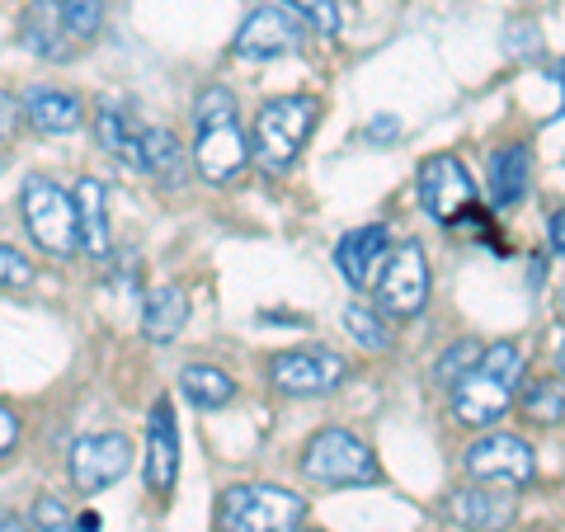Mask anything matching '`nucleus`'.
<instances>
[{
    "mask_svg": "<svg viewBox=\"0 0 565 532\" xmlns=\"http://www.w3.org/2000/svg\"><path fill=\"white\" fill-rule=\"evenodd\" d=\"M476 359H481V344H471V340H462L457 349H448L444 359H438V368H434V377H444V382H457L467 368H476Z\"/></svg>",
    "mask_w": 565,
    "mask_h": 532,
    "instance_id": "29",
    "label": "nucleus"
},
{
    "mask_svg": "<svg viewBox=\"0 0 565 532\" xmlns=\"http://www.w3.org/2000/svg\"><path fill=\"white\" fill-rule=\"evenodd\" d=\"M95 132H99V141H104V151H114L122 166L141 170V132L132 128V118H128V114L99 109V114H95Z\"/></svg>",
    "mask_w": 565,
    "mask_h": 532,
    "instance_id": "22",
    "label": "nucleus"
},
{
    "mask_svg": "<svg viewBox=\"0 0 565 532\" xmlns=\"http://www.w3.org/2000/svg\"><path fill=\"white\" fill-rule=\"evenodd\" d=\"M24 114H29L33 128L47 132V137H66V132H76L81 123H85L81 99L66 95V91H33L24 99Z\"/></svg>",
    "mask_w": 565,
    "mask_h": 532,
    "instance_id": "18",
    "label": "nucleus"
},
{
    "mask_svg": "<svg viewBox=\"0 0 565 532\" xmlns=\"http://www.w3.org/2000/svg\"><path fill=\"white\" fill-rule=\"evenodd\" d=\"M0 532H29V519H20L14 509H0Z\"/></svg>",
    "mask_w": 565,
    "mask_h": 532,
    "instance_id": "34",
    "label": "nucleus"
},
{
    "mask_svg": "<svg viewBox=\"0 0 565 532\" xmlns=\"http://www.w3.org/2000/svg\"><path fill=\"white\" fill-rule=\"evenodd\" d=\"M382 307L396 316V321H411V316L424 311V301H429V264H424V245L405 241L401 251L386 259V274H382Z\"/></svg>",
    "mask_w": 565,
    "mask_h": 532,
    "instance_id": "8",
    "label": "nucleus"
},
{
    "mask_svg": "<svg viewBox=\"0 0 565 532\" xmlns=\"http://www.w3.org/2000/svg\"><path fill=\"white\" fill-rule=\"evenodd\" d=\"M141 170L156 174V180L170 184V189H180V180H184L180 137L166 132V128H147V132H141Z\"/></svg>",
    "mask_w": 565,
    "mask_h": 532,
    "instance_id": "21",
    "label": "nucleus"
},
{
    "mask_svg": "<svg viewBox=\"0 0 565 532\" xmlns=\"http://www.w3.org/2000/svg\"><path fill=\"white\" fill-rule=\"evenodd\" d=\"M527 189H533V156H527L523 141L490 151V199L500 208H514L527 199Z\"/></svg>",
    "mask_w": 565,
    "mask_h": 532,
    "instance_id": "15",
    "label": "nucleus"
},
{
    "mask_svg": "<svg viewBox=\"0 0 565 532\" xmlns=\"http://www.w3.org/2000/svg\"><path fill=\"white\" fill-rule=\"evenodd\" d=\"M14 438H20V419H14L6 405H0V453H10V448H14Z\"/></svg>",
    "mask_w": 565,
    "mask_h": 532,
    "instance_id": "33",
    "label": "nucleus"
},
{
    "mask_svg": "<svg viewBox=\"0 0 565 532\" xmlns=\"http://www.w3.org/2000/svg\"><path fill=\"white\" fill-rule=\"evenodd\" d=\"M561 401H565L561 377H537L523 396V415L537 424H561Z\"/></svg>",
    "mask_w": 565,
    "mask_h": 532,
    "instance_id": "25",
    "label": "nucleus"
},
{
    "mask_svg": "<svg viewBox=\"0 0 565 532\" xmlns=\"http://www.w3.org/2000/svg\"><path fill=\"white\" fill-rule=\"evenodd\" d=\"M552 255L561 259V212H552Z\"/></svg>",
    "mask_w": 565,
    "mask_h": 532,
    "instance_id": "35",
    "label": "nucleus"
},
{
    "mask_svg": "<svg viewBox=\"0 0 565 532\" xmlns=\"http://www.w3.org/2000/svg\"><path fill=\"white\" fill-rule=\"evenodd\" d=\"M180 386H184V396L193 405H203V411H217V405H226V401L236 396V382L226 377L222 368H207V363H189Z\"/></svg>",
    "mask_w": 565,
    "mask_h": 532,
    "instance_id": "23",
    "label": "nucleus"
},
{
    "mask_svg": "<svg viewBox=\"0 0 565 532\" xmlns=\"http://www.w3.org/2000/svg\"><path fill=\"white\" fill-rule=\"evenodd\" d=\"M344 330H349L363 349H373V353L392 349V334H386V326L377 321V311L363 307V301H349V307H344Z\"/></svg>",
    "mask_w": 565,
    "mask_h": 532,
    "instance_id": "24",
    "label": "nucleus"
},
{
    "mask_svg": "<svg viewBox=\"0 0 565 532\" xmlns=\"http://www.w3.org/2000/svg\"><path fill=\"white\" fill-rule=\"evenodd\" d=\"M419 199L438 222H462L467 208L476 203V184L457 156H434L419 170Z\"/></svg>",
    "mask_w": 565,
    "mask_h": 532,
    "instance_id": "9",
    "label": "nucleus"
},
{
    "mask_svg": "<svg viewBox=\"0 0 565 532\" xmlns=\"http://www.w3.org/2000/svg\"><path fill=\"white\" fill-rule=\"evenodd\" d=\"M316 114L321 104L311 95H282V99H269L255 118V161L264 170H288L292 156L302 151V141L311 137L316 128Z\"/></svg>",
    "mask_w": 565,
    "mask_h": 532,
    "instance_id": "2",
    "label": "nucleus"
},
{
    "mask_svg": "<svg viewBox=\"0 0 565 532\" xmlns=\"http://www.w3.org/2000/svg\"><path fill=\"white\" fill-rule=\"evenodd\" d=\"M24 222H29V236L43 245L47 255H71L76 251V203L66 199V193L43 180V174H33L24 184Z\"/></svg>",
    "mask_w": 565,
    "mask_h": 532,
    "instance_id": "5",
    "label": "nucleus"
},
{
    "mask_svg": "<svg viewBox=\"0 0 565 532\" xmlns=\"http://www.w3.org/2000/svg\"><path fill=\"white\" fill-rule=\"evenodd\" d=\"M514 382L519 377H504V372H494L486 363L467 368L462 377H457V386H452V415L462 424H471V429H486V424H494L509 411Z\"/></svg>",
    "mask_w": 565,
    "mask_h": 532,
    "instance_id": "7",
    "label": "nucleus"
},
{
    "mask_svg": "<svg viewBox=\"0 0 565 532\" xmlns=\"http://www.w3.org/2000/svg\"><path fill=\"white\" fill-rule=\"evenodd\" d=\"M302 471L316 486H359V481H377V457L359 434L326 429L307 443Z\"/></svg>",
    "mask_w": 565,
    "mask_h": 532,
    "instance_id": "4",
    "label": "nucleus"
},
{
    "mask_svg": "<svg viewBox=\"0 0 565 532\" xmlns=\"http://www.w3.org/2000/svg\"><path fill=\"white\" fill-rule=\"evenodd\" d=\"M467 476H476V481H490V486H527L533 481V448H527L523 438L514 434H490L481 443H471L467 457H462Z\"/></svg>",
    "mask_w": 565,
    "mask_h": 532,
    "instance_id": "6",
    "label": "nucleus"
},
{
    "mask_svg": "<svg viewBox=\"0 0 565 532\" xmlns=\"http://www.w3.org/2000/svg\"><path fill=\"white\" fill-rule=\"evenodd\" d=\"M184 321H189V297H184V288H174V283L151 288L147 311H141V330H147V340H174V334L184 330Z\"/></svg>",
    "mask_w": 565,
    "mask_h": 532,
    "instance_id": "19",
    "label": "nucleus"
},
{
    "mask_svg": "<svg viewBox=\"0 0 565 532\" xmlns=\"http://www.w3.org/2000/svg\"><path fill=\"white\" fill-rule=\"evenodd\" d=\"M199 147H193V161H199V174L207 184H226L236 180L250 161V147H245L241 118H236V95L212 85V91L199 95Z\"/></svg>",
    "mask_w": 565,
    "mask_h": 532,
    "instance_id": "1",
    "label": "nucleus"
},
{
    "mask_svg": "<svg viewBox=\"0 0 565 532\" xmlns=\"http://www.w3.org/2000/svg\"><path fill=\"white\" fill-rule=\"evenodd\" d=\"M76 532H99V513H85V519H81V528Z\"/></svg>",
    "mask_w": 565,
    "mask_h": 532,
    "instance_id": "36",
    "label": "nucleus"
},
{
    "mask_svg": "<svg viewBox=\"0 0 565 532\" xmlns=\"http://www.w3.org/2000/svg\"><path fill=\"white\" fill-rule=\"evenodd\" d=\"M386 251H392V236H386L382 222H373V226H359V232H349L340 241L334 264H340V274L353 283V288H367V283H373V269L386 259Z\"/></svg>",
    "mask_w": 565,
    "mask_h": 532,
    "instance_id": "14",
    "label": "nucleus"
},
{
    "mask_svg": "<svg viewBox=\"0 0 565 532\" xmlns=\"http://www.w3.org/2000/svg\"><path fill=\"white\" fill-rule=\"evenodd\" d=\"M302 43V29L282 6H259L250 20L241 24L236 33V57H250V62H269V57H282Z\"/></svg>",
    "mask_w": 565,
    "mask_h": 532,
    "instance_id": "12",
    "label": "nucleus"
},
{
    "mask_svg": "<svg viewBox=\"0 0 565 532\" xmlns=\"http://www.w3.org/2000/svg\"><path fill=\"white\" fill-rule=\"evenodd\" d=\"M448 509L467 532H504L509 519H514V494H504V490H457Z\"/></svg>",
    "mask_w": 565,
    "mask_h": 532,
    "instance_id": "16",
    "label": "nucleus"
},
{
    "mask_svg": "<svg viewBox=\"0 0 565 532\" xmlns=\"http://www.w3.org/2000/svg\"><path fill=\"white\" fill-rule=\"evenodd\" d=\"M24 47L39 52V57H57L62 52V33H66V14H62V0H33L24 10Z\"/></svg>",
    "mask_w": 565,
    "mask_h": 532,
    "instance_id": "20",
    "label": "nucleus"
},
{
    "mask_svg": "<svg viewBox=\"0 0 565 532\" xmlns=\"http://www.w3.org/2000/svg\"><path fill=\"white\" fill-rule=\"evenodd\" d=\"M29 532H76V528H71V509L57 500V494H43V500L33 504Z\"/></svg>",
    "mask_w": 565,
    "mask_h": 532,
    "instance_id": "28",
    "label": "nucleus"
},
{
    "mask_svg": "<svg viewBox=\"0 0 565 532\" xmlns=\"http://www.w3.org/2000/svg\"><path fill=\"white\" fill-rule=\"evenodd\" d=\"M363 137H367V141H392V137H401V123H396V114H386V118H377V123H367Z\"/></svg>",
    "mask_w": 565,
    "mask_h": 532,
    "instance_id": "31",
    "label": "nucleus"
},
{
    "mask_svg": "<svg viewBox=\"0 0 565 532\" xmlns=\"http://www.w3.org/2000/svg\"><path fill=\"white\" fill-rule=\"evenodd\" d=\"M132 462V443L122 434H90L71 448V481H76L85 494L109 490Z\"/></svg>",
    "mask_w": 565,
    "mask_h": 532,
    "instance_id": "11",
    "label": "nucleus"
},
{
    "mask_svg": "<svg viewBox=\"0 0 565 532\" xmlns=\"http://www.w3.org/2000/svg\"><path fill=\"white\" fill-rule=\"evenodd\" d=\"M14 128H20V104L0 91V137H10Z\"/></svg>",
    "mask_w": 565,
    "mask_h": 532,
    "instance_id": "32",
    "label": "nucleus"
},
{
    "mask_svg": "<svg viewBox=\"0 0 565 532\" xmlns=\"http://www.w3.org/2000/svg\"><path fill=\"white\" fill-rule=\"evenodd\" d=\"M307 500L282 486H232L217 504L222 532H292L302 523Z\"/></svg>",
    "mask_w": 565,
    "mask_h": 532,
    "instance_id": "3",
    "label": "nucleus"
},
{
    "mask_svg": "<svg viewBox=\"0 0 565 532\" xmlns=\"http://www.w3.org/2000/svg\"><path fill=\"white\" fill-rule=\"evenodd\" d=\"M288 14H302L316 33H340V0H282Z\"/></svg>",
    "mask_w": 565,
    "mask_h": 532,
    "instance_id": "26",
    "label": "nucleus"
},
{
    "mask_svg": "<svg viewBox=\"0 0 565 532\" xmlns=\"http://www.w3.org/2000/svg\"><path fill=\"white\" fill-rule=\"evenodd\" d=\"M62 14H66V29L76 39H90L104 20V0H62Z\"/></svg>",
    "mask_w": 565,
    "mask_h": 532,
    "instance_id": "27",
    "label": "nucleus"
},
{
    "mask_svg": "<svg viewBox=\"0 0 565 532\" xmlns=\"http://www.w3.org/2000/svg\"><path fill=\"white\" fill-rule=\"evenodd\" d=\"M29 278H33V264H29L20 251L0 245V283H6V288H14V283H29Z\"/></svg>",
    "mask_w": 565,
    "mask_h": 532,
    "instance_id": "30",
    "label": "nucleus"
},
{
    "mask_svg": "<svg viewBox=\"0 0 565 532\" xmlns=\"http://www.w3.org/2000/svg\"><path fill=\"white\" fill-rule=\"evenodd\" d=\"M104 199H109V189L99 180H81L76 189V241L85 245V255L90 259H109V212H104Z\"/></svg>",
    "mask_w": 565,
    "mask_h": 532,
    "instance_id": "17",
    "label": "nucleus"
},
{
    "mask_svg": "<svg viewBox=\"0 0 565 532\" xmlns=\"http://www.w3.org/2000/svg\"><path fill=\"white\" fill-rule=\"evenodd\" d=\"M269 372L292 396H326L349 377V363L330 349H297V353H278Z\"/></svg>",
    "mask_w": 565,
    "mask_h": 532,
    "instance_id": "10",
    "label": "nucleus"
},
{
    "mask_svg": "<svg viewBox=\"0 0 565 532\" xmlns=\"http://www.w3.org/2000/svg\"><path fill=\"white\" fill-rule=\"evenodd\" d=\"M180 471V429H174L170 401H156V411L147 419V486L156 494H166Z\"/></svg>",
    "mask_w": 565,
    "mask_h": 532,
    "instance_id": "13",
    "label": "nucleus"
}]
</instances>
